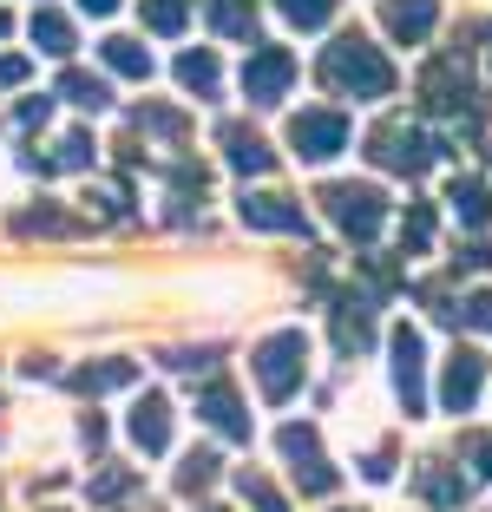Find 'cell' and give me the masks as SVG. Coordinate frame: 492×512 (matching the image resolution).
<instances>
[{
    "instance_id": "1",
    "label": "cell",
    "mask_w": 492,
    "mask_h": 512,
    "mask_svg": "<svg viewBox=\"0 0 492 512\" xmlns=\"http://www.w3.org/2000/svg\"><path fill=\"white\" fill-rule=\"evenodd\" d=\"M322 86L355 92V99H388L394 92V66L381 60V46H368L361 33H342V40L322 53Z\"/></svg>"
},
{
    "instance_id": "2",
    "label": "cell",
    "mask_w": 492,
    "mask_h": 512,
    "mask_svg": "<svg viewBox=\"0 0 492 512\" xmlns=\"http://www.w3.org/2000/svg\"><path fill=\"white\" fill-rule=\"evenodd\" d=\"M250 375H256V388H263L269 401H289V394L302 388V375H309V342H302V329L269 335V342L250 355Z\"/></svg>"
},
{
    "instance_id": "3",
    "label": "cell",
    "mask_w": 492,
    "mask_h": 512,
    "mask_svg": "<svg viewBox=\"0 0 492 512\" xmlns=\"http://www.w3.org/2000/svg\"><path fill=\"white\" fill-rule=\"evenodd\" d=\"M322 204H328V217H335V224H342L355 243H368L374 230L388 224V197L374 191V184H328Z\"/></svg>"
},
{
    "instance_id": "4",
    "label": "cell",
    "mask_w": 492,
    "mask_h": 512,
    "mask_svg": "<svg viewBox=\"0 0 492 512\" xmlns=\"http://www.w3.org/2000/svg\"><path fill=\"white\" fill-rule=\"evenodd\" d=\"M368 158H374L381 171H407V178H414V171H427V165H433V145H427V132H420V125L388 119L381 132L368 138Z\"/></svg>"
},
{
    "instance_id": "5",
    "label": "cell",
    "mask_w": 492,
    "mask_h": 512,
    "mask_svg": "<svg viewBox=\"0 0 492 512\" xmlns=\"http://www.w3.org/2000/svg\"><path fill=\"white\" fill-rule=\"evenodd\" d=\"M289 145H296V158H309V165H328V158L348 145V119L328 112V106H309V112L289 119Z\"/></svg>"
},
{
    "instance_id": "6",
    "label": "cell",
    "mask_w": 492,
    "mask_h": 512,
    "mask_svg": "<svg viewBox=\"0 0 492 512\" xmlns=\"http://www.w3.org/2000/svg\"><path fill=\"white\" fill-rule=\"evenodd\" d=\"M296 79V53L289 46H250V66H243V92H250V106H276Z\"/></svg>"
},
{
    "instance_id": "7",
    "label": "cell",
    "mask_w": 492,
    "mask_h": 512,
    "mask_svg": "<svg viewBox=\"0 0 492 512\" xmlns=\"http://www.w3.org/2000/svg\"><path fill=\"white\" fill-rule=\"evenodd\" d=\"M283 453H289V473H296L302 493H328L335 486V467L315 447V427H283Z\"/></svg>"
},
{
    "instance_id": "8",
    "label": "cell",
    "mask_w": 492,
    "mask_h": 512,
    "mask_svg": "<svg viewBox=\"0 0 492 512\" xmlns=\"http://www.w3.org/2000/svg\"><path fill=\"white\" fill-rule=\"evenodd\" d=\"M394 394L407 401V414L427 407V362H420V335L414 329H394Z\"/></svg>"
},
{
    "instance_id": "9",
    "label": "cell",
    "mask_w": 492,
    "mask_h": 512,
    "mask_svg": "<svg viewBox=\"0 0 492 512\" xmlns=\"http://www.w3.org/2000/svg\"><path fill=\"white\" fill-rule=\"evenodd\" d=\"M479 381H486V355H479V348H453L447 375H440V401H447V414H466V407L479 401Z\"/></svg>"
},
{
    "instance_id": "10",
    "label": "cell",
    "mask_w": 492,
    "mask_h": 512,
    "mask_svg": "<svg viewBox=\"0 0 492 512\" xmlns=\"http://www.w3.org/2000/svg\"><path fill=\"white\" fill-rule=\"evenodd\" d=\"M440 20V0H381V27L394 33L401 46H420Z\"/></svg>"
},
{
    "instance_id": "11",
    "label": "cell",
    "mask_w": 492,
    "mask_h": 512,
    "mask_svg": "<svg viewBox=\"0 0 492 512\" xmlns=\"http://www.w3.org/2000/svg\"><path fill=\"white\" fill-rule=\"evenodd\" d=\"M197 414H204L217 434H230V440H250V414H243V401H237V388L230 381H210L204 394H197Z\"/></svg>"
},
{
    "instance_id": "12",
    "label": "cell",
    "mask_w": 492,
    "mask_h": 512,
    "mask_svg": "<svg viewBox=\"0 0 492 512\" xmlns=\"http://www.w3.org/2000/svg\"><path fill=\"white\" fill-rule=\"evenodd\" d=\"M243 224H256V230H309V217H302L296 197L256 191V197H243Z\"/></svg>"
},
{
    "instance_id": "13",
    "label": "cell",
    "mask_w": 492,
    "mask_h": 512,
    "mask_svg": "<svg viewBox=\"0 0 492 512\" xmlns=\"http://www.w3.org/2000/svg\"><path fill=\"white\" fill-rule=\"evenodd\" d=\"M132 440L145 453H164V447H171V407H164V394H145V401L132 407Z\"/></svg>"
},
{
    "instance_id": "14",
    "label": "cell",
    "mask_w": 492,
    "mask_h": 512,
    "mask_svg": "<svg viewBox=\"0 0 492 512\" xmlns=\"http://www.w3.org/2000/svg\"><path fill=\"white\" fill-rule=\"evenodd\" d=\"M27 33H33V46H40V53H53V60H66V53H73V20L53 14V7H40V14L27 20Z\"/></svg>"
},
{
    "instance_id": "15",
    "label": "cell",
    "mask_w": 492,
    "mask_h": 512,
    "mask_svg": "<svg viewBox=\"0 0 492 512\" xmlns=\"http://www.w3.org/2000/svg\"><path fill=\"white\" fill-rule=\"evenodd\" d=\"M204 14L217 33H230V40H250L256 27V0H204Z\"/></svg>"
},
{
    "instance_id": "16",
    "label": "cell",
    "mask_w": 492,
    "mask_h": 512,
    "mask_svg": "<svg viewBox=\"0 0 492 512\" xmlns=\"http://www.w3.org/2000/svg\"><path fill=\"white\" fill-rule=\"evenodd\" d=\"M447 204L460 211V224H473V230H486L492 224V197H486V184H473V178H460L447 191Z\"/></svg>"
},
{
    "instance_id": "17",
    "label": "cell",
    "mask_w": 492,
    "mask_h": 512,
    "mask_svg": "<svg viewBox=\"0 0 492 512\" xmlns=\"http://www.w3.org/2000/svg\"><path fill=\"white\" fill-rule=\"evenodd\" d=\"M276 14H283L289 27L315 33V27H328V20L342 14V0H276Z\"/></svg>"
},
{
    "instance_id": "18",
    "label": "cell",
    "mask_w": 492,
    "mask_h": 512,
    "mask_svg": "<svg viewBox=\"0 0 492 512\" xmlns=\"http://www.w3.org/2000/svg\"><path fill=\"white\" fill-rule=\"evenodd\" d=\"M224 145H230V165H237V171H269V165H276V158H269V145L256 132H243V125H230Z\"/></svg>"
},
{
    "instance_id": "19",
    "label": "cell",
    "mask_w": 492,
    "mask_h": 512,
    "mask_svg": "<svg viewBox=\"0 0 492 512\" xmlns=\"http://www.w3.org/2000/svg\"><path fill=\"white\" fill-rule=\"evenodd\" d=\"M178 79L197 92V99H217V53H204V46H197V53H184V60H178Z\"/></svg>"
},
{
    "instance_id": "20",
    "label": "cell",
    "mask_w": 492,
    "mask_h": 512,
    "mask_svg": "<svg viewBox=\"0 0 492 512\" xmlns=\"http://www.w3.org/2000/svg\"><path fill=\"white\" fill-rule=\"evenodd\" d=\"M105 66H112V73H125V79H151V53L138 40H105Z\"/></svg>"
},
{
    "instance_id": "21",
    "label": "cell",
    "mask_w": 492,
    "mask_h": 512,
    "mask_svg": "<svg viewBox=\"0 0 492 512\" xmlns=\"http://www.w3.org/2000/svg\"><path fill=\"white\" fill-rule=\"evenodd\" d=\"M66 99H73L79 112H105V106H112V86L92 79V73H66Z\"/></svg>"
},
{
    "instance_id": "22",
    "label": "cell",
    "mask_w": 492,
    "mask_h": 512,
    "mask_svg": "<svg viewBox=\"0 0 492 512\" xmlns=\"http://www.w3.org/2000/svg\"><path fill=\"white\" fill-rule=\"evenodd\" d=\"M138 368L132 362H105V368H79L73 375V388H86V394H105V388H125Z\"/></svg>"
},
{
    "instance_id": "23",
    "label": "cell",
    "mask_w": 492,
    "mask_h": 512,
    "mask_svg": "<svg viewBox=\"0 0 492 512\" xmlns=\"http://www.w3.org/2000/svg\"><path fill=\"white\" fill-rule=\"evenodd\" d=\"M184 14H191L184 0H145V27L151 33H184Z\"/></svg>"
},
{
    "instance_id": "24",
    "label": "cell",
    "mask_w": 492,
    "mask_h": 512,
    "mask_svg": "<svg viewBox=\"0 0 492 512\" xmlns=\"http://www.w3.org/2000/svg\"><path fill=\"white\" fill-rule=\"evenodd\" d=\"M401 243H407V250H427V243H433V211H427V204H414V211H407Z\"/></svg>"
},
{
    "instance_id": "25",
    "label": "cell",
    "mask_w": 492,
    "mask_h": 512,
    "mask_svg": "<svg viewBox=\"0 0 492 512\" xmlns=\"http://www.w3.org/2000/svg\"><path fill=\"white\" fill-rule=\"evenodd\" d=\"M210 480H217V453H191L184 473H178V486H184V493H197V486H210Z\"/></svg>"
},
{
    "instance_id": "26",
    "label": "cell",
    "mask_w": 492,
    "mask_h": 512,
    "mask_svg": "<svg viewBox=\"0 0 492 512\" xmlns=\"http://www.w3.org/2000/svg\"><path fill=\"white\" fill-rule=\"evenodd\" d=\"M243 499H256V512H283V499H276V486H269V480H256V473H243Z\"/></svg>"
},
{
    "instance_id": "27",
    "label": "cell",
    "mask_w": 492,
    "mask_h": 512,
    "mask_svg": "<svg viewBox=\"0 0 492 512\" xmlns=\"http://www.w3.org/2000/svg\"><path fill=\"white\" fill-rule=\"evenodd\" d=\"M460 322H473V329H492V289H479V296L460 302Z\"/></svg>"
},
{
    "instance_id": "28",
    "label": "cell",
    "mask_w": 492,
    "mask_h": 512,
    "mask_svg": "<svg viewBox=\"0 0 492 512\" xmlns=\"http://www.w3.org/2000/svg\"><path fill=\"white\" fill-rule=\"evenodd\" d=\"M60 165H73V171H79V165H92V138H86V132H73V138L60 145Z\"/></svg>"
},
{
    "instance_id": "29",
    "label": "cell",
    "mask_w": 492,
    "mask_h": 512,
    "mask_svg": "<svg viewBox=\"0 0 492 512\" xmlns=\"http://www.w3.org/2000/svg\"><path fill=\"white\" fill-rule=\"evenodd\" d=\"M460 453H466V460H479V473H492V434H466Z\"/></svg>"
},
{
    "instance_id": "30",
    "label": "cell",
    "mask_w": 492,
    "mask_h": 512,
    "mask_svg": "<svg viewBox=\"0 0 492 512\" xmlns=\"http://www.w3.org/2000/svg\"><path fill=\"white\" fill-rule=\"evenodd\" d=\"M420 486H427V499H440V506H453V499L466 493V486H453L447 473H427V480H420Z\"/></svg>"
},
{
    "instance_id": "31",
    "label": "cell",
    "mask_w": 492,
    "mask_h": 512,
    "mask_svg": "<svg viewBox=\"0 0 492 512\" xmlns=\"http://www.w3.org/2000/svg\"><path fill=\"white\" fill-rule=\"evenodd\" d=\"M79 14H92V20H105V14H119V0H79Z\"/></svg>"
},
{
    "instance_id": "32",
    "label": "cell",
    "mask_w": 492,
    "mask_h": 512,
    "mask_svg": "<svg viewBox=\"0 0 492 512\" xmlns=\"http://www.w3.org/2000/svg\"><path fill=\"white\" fill-rule=\"evenodd\" d=\"M20 73H27V60H0V86H14Z\"/></svg>"
},
{
    "instance_id": "33",
    "label": "cell",
    "mask_w": 492,
    "mask_h": 512,
    "mask_svg": "<svg viewBox=\"0 0 492 512\" xmlns=\"http://www.w3.org/2000/svg\"><path fill=\"white\" fill-rule=\"evenodd\" d=\"M7 27H14V20H7V14H0V40H7Z\"/></svg>"
}]
</instances>
